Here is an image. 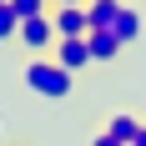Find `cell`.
Returning <instances> with one entry per match:
<instances>
[{"mask_svg":"<svg viewBox=\"0 0 146 146\" xmlns=\"http://www.w3.org/2000/svg\"><path fill=\"white\" fill-rule=\"evenodd\" d=\"M25 86L35 91V96H45V101H66V96L76 91V76L60 71L50 56H35V60L25 66Z\"/></svg>","mask_w":146,"mask_h":146,"instance_id":"6da1fadb","label":"cell"},{"mask_svg":"<svg viewBox=\"0 0 146 146\" xmlns=\"http://www.w3.org/2000/svg\"><path fill=\"white\" fill-rule=\"evenodd\" d=\"M15 40L25 45L30 56H50V50H56V20H50V15H40V20H20V35H15Z\"/></svg>","mask_w":146,"mask_h":146,"instance_id":"7a4b0ae2","label":"cell"},{"mask_svg":"<svg viewBox=\"0 0 146 146\" xmlns=\"http://www.w3.org/2000/svg\"><path fill=\"white\" fill-rule=\"evenodd\" d=\"M50 20H56V35H60V40H86V35H91L86 5H50Z\"/></svg>","mask_w":146,"mask_h":146,"instance_id":"3957f363","label":"cell"},{"mask_svg":"<svg viewBox=\"0 0 146 146\" xmlns=\"http://www.w3.org/2000/svg\"><path fill=\"white\" fill-rule=\"evenodd\" d=\"M50 60H56L60 71H71V76H81L86 66H96V60H91V45H86V40H56Z\"/></svg>","mask_w":146,"mask_h":146,"instance_id":"277c9868","label":"cell"},{"mask_svg":"<svg viewBox=\"0 0 146 146\" xmlns=\"http://www.w3.org/2000/svg\"><path fill=\"white\" fill-rule=\"evenodd\" d=\"M121 5L126 0H86V25L91 30H111L116 15H121Z\"/></svg>","mask_w":146,"mask_h":146,"instance_id":"5b68a950","label":"cell"},{"mask_svg":"<svg viewBox=\"0 0 146 146\" xmlns=\"http://www.w3.org/2000/svg\"><path fill=\"white\" fill-rule=\"evenodd\" d=\"M141 126H146V121H136L131 111H116V116L106 121V136H111V141H116V146H131V141H136V131H141Z\"/></svg>","mask_w":146,"mask_h":146,"instance_id":"8992f818","label":"cell"},{"mask_svg":"<svg viewBox=\"0 0 146 146\" xmlns=\"http://www.w3.org/2000/svg\"><path fill=\"white\" fill-rule=\"evenodd\" d=\"M86 45H91V60H116L121 50H126V45H121L111 30H91V35H86Z\"/></svg>","mask_w":146,"mask_h":146,"instance_id":"52a82bcc","label":"cell"},{"mask_svg":"<svg viewBox=\"0 0 146 146\" xmlns=\"http://www.w3.org/2000/svg\"><path fill=\"white\" fill-rule=\"evenodd\" d=\"M111 35H116L121 45H131L136 35H141V15H136L131 5H121V15H116V25H111Z\"/></svg>","mask_w":146,"mask_h":146,"instance_id":"ba28073f","label":"cell"},{"mask_svg":"<svg viewBox=\"0 0 146 146\" xmlns=\"http://www.w3.org/2000/svg\"><path fill=\"white\" fill-rule=\"evenodd\" d=\"M10 10L20 20H40V15H50V0H10Z\"/></svg>","mask_w":146,"mask_h":146,"instance_id":"9c48e42d","label":"cell"},{"mask_svg":"<svg viewBox=\"0 0 146 146\" xmlns=\"http://www.w3.org/2000/svg\"><path fill=\"white\" fill-rule=\"evenodd\" d=\"M15 35H20V15H15L10 0H5V5H0V40H15Z\"/></svg>","mask_w":146,"mask_h":146,"instance_id":"30bf717a","label":"cell"},{"mask_svg":"<svg viewBox=\"0 0 146 146\" xmlns=\"http://www.w3.org/2000/svg\"><path fill=\"white\" fill-rule=\"evenodd\" d=\"M91 146H116V141H111V136H106V131H101V136H96V141H91Z\"/></svg>","mask_w":146,"mask_h":146,"instance_id":"8fae6325","label":"cell"},{"mask_svg":"<svg viewBox=\"0 0 146 146\" xmlns=\"http://www.w3.org/2000/svg\"><path fill=\"white\" fill-rule=\"evenodd\" d=\"M131 146H146V126H141V131H136V141H131Z\"/></svg>","mask_w":146,"mask_h":146,"instance_id":"7c38bea8","label":"cell"},{"mask_svg":"<svg viewBox=\"0 0 146 146\" xmlns=\"http://www.w3.org/2000/svg\"><path fill=\"white\" fill-rule=\"evenodd\" d=\"M50 5H86V0H50Z\"/></svg>","mask_w":146,"mask_h":146,"instance_id":"4fadbf2b","label":"cell"},{"mask_svg":"<svg viewBox=\"0 0 146 146\" xmlns=\"http://www.w3.org/2000/svg\"><path fill=\"white\" fill-rule=\"evenodd\" d=\"M0 5H5V0H0Z\"/></svg>","mask_w":146,"mask_h":146,"instance_id":"5bb4252c","label":"cell"}]
</instances>
